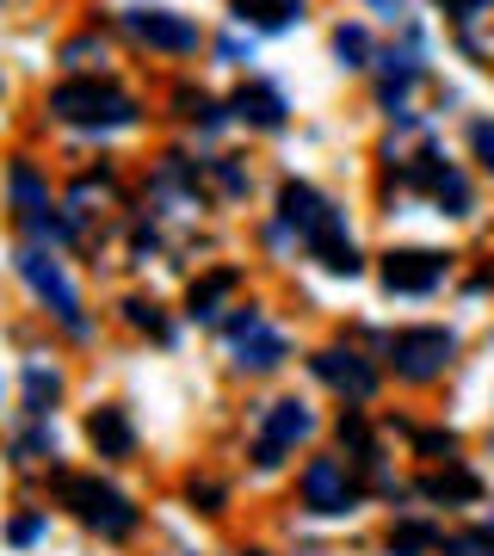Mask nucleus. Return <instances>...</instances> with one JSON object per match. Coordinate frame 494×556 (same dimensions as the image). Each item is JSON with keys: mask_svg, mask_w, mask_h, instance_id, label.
<instances>
[{"mask_svg": "<svg viewBox=\"0 0 494 556\" xmlns=\"http://www.w3.org/2000/svg\"><path fill=\"white\" fill-rule=\"evenodd\" d=\"M470 149L482 155V167L494 174V124H489V118H476V124H470Z\"/></svg>", "mask_w": 494, "mask_h": 556, "instance_id": "nucleus-26", "label": "nucleus"}, {"mask_svg": "<svg viewBox=\"0 0 494 556\" xmlns=\"http://www.w3.org/2000/svg\"><path fill=\"white\" fill-rule=\"evenodd\" d=\"M439 556H494V526H482V532H457L445 538V551Z\"/></svg>", "mask_w": 494, "mask_h": 556, "instance_id": "nucleus-25", "label": "nucleus"}, {"mask_svg": "<svg viewBox=\"0 0 494 556\" xmlns=\"http://www.w3.org/2000/svg\"><path fill=\"white\" fill-rule=\"evenodd\" d=\"M236 285H241L236 266H217L211 278H198V285H192V316H198V321H217V303L229 298Z\"/></svg>", "mask_w": 494, "mask_h": 556, "instance_id": "nucleus-19", "label": "nucleus"}, {"mask_svg": "<svg viewBox=\"0 0 494 556\" xmlns=\"http://www.w3.org/2000/svg\"><path fill=\"white\" fill-rule=\"evenodd\" d=\"M420 495L427 501H482V477L464 470V464H445L433 477H420Z\"/></svg>", "mask_w": 494, "mask_h": 556, "instance_id": "nucleus-15", "label": "nucleus"}, {"mask_svg": "<svg viewBox=\"0 0 494 556\" xmlns=\"http://www.w3.org/2000/svg\"><path fill=\"white\" fill-rule=\"evenodd\" d=\"M174 105H179V118L204 124V130H217V124H223V112H217V100H211V93H192V87H179Z\"/></svg>", "mask_w": 494, "mask_h": 556, "instance_id": "nucleus-22", "label": "nucleus"}, {"mask_svg": "<svg viewBox=\"0 0 494 556\" xmlns=\"http://www.w3.org/2000/svg\"><path fill=\"white\" fill-rule=\"evenodd\" d=\"M334 50H340V62H346V68H371V38H365V25H340Z\"/></svg>", "mask_w": 494, "mask_h": 556, "instance_id": "nucleus-23", "label": "nucleus"}, {"mask_svg": "<svg viewBox=\"0 0 494 556\" xmlns=\"http://www.w3.org/2000/svg\"><path fill=\"white\" fill-rule=\"evenodd\" d=\"M13 266H20V278L31 285V291H38L43 303H50V316H56L62 328H68V334H75V340L87 334V316H80V298H75V285L62 278V266H56V260L43 254V248H31V241H25Z\"/></svg>", "mask_w": 494, "mask_h": 556, "instance_id": "nucleus-4", "label": "nucleus"}, {"mask_svg": "<svg viewBox=\"0 0 494 556\" xmlns=\"http://www.w3.org/2000/svg\"><path fill=\"white\" fill-rule=\"evenodd\" d=\"M217 186L229 199H241V192H248V167H241V161H217Z\"/></svg>", "mask_w": 494, "mask_h": 556, "instance_id": "nucleus-27", "label": "nucleus"}, {"mask_svg": "<svg viewBox=\"0 0 494 556\" xmlns=\"http://www.w3.org/2000/svg\"><path fill=\"white\" fill-rule=\"evenodd\" d=\"M395 186H415V192H427V199L445 204L452 217H464V211H470V179L457 174L452 161H439V155L402 161V167H395Z\"/></svg>", "mask_w": 494, "mask_h": 556, "instance_id": "nucleus-6", "label": "nucleus"}, {"mask_svg": "<svg viewBox=\"0 0 494 556\" xmlns=\"http://www.w3.org/2000/svg\"><path fill=\"white\" fill-rule=\"evenodd\" d=\"M56 495H62V507H68L80 526H93V532H105V538H130V532H137V507H130L112 482H99V477H56Z\"/></svg>", "mask_w": 494, "mask_h": 556, "instance_id": "nucleus-3", "label": "nucleus"}, {"mask_svg": "<svg viewBox=\"0 0 494 556\" xmlns=\"http://www.w3.org/2000/svg\"><path fill=\"white\" fill-rule=\"evenodd\" d=\"M236 118H248V124H259V130H278L284 124V100H278V87H241L236 93Z\"/></svg>", "mask_w": 494, "mask_h": 556, "instance_id": "nucleus-16", "label": "nucleus"}, {"mask_svg": "<svg viewBox=\"0 0 494 556\" xmlns=\"http://www.w3.org/2000/svg\"><path fill=\"white\" fill-rule=\"evenodd\" d=\"M93 50H99V56H105V43H99V38H75V43H68V50H62V56H68V62H75V68H80V62L93 56Z\"/></svg>", "mask_w": 494, "mask_h": 556, "instance_id": "nucleus-33", "label": "nucleus"}, {"mask_svg": "<svg viewBox=\"0 0 494 556\" xmlns=\"http://www.w3.org/2000/svg\"><path fill=\"white\" fill-rule=\"evenodd\" d=\"M309 427H316V420H309V408H303V402H273V408H266V420H259L254 464H259V470H278L296 439H309Z\"/></svg>", "mask_w": 494, "mask_h": 556, "instance_id": "nucleus-8", "label": "nucleus"}, {"mask_svg": "<svg viewBox=\"0 0 494 556\" xmlns=\"http://www.w3.org/2000/svg\"><path fill=\"white\" fill-rule=\"evenodd\" d=\"M124 321H130V328H149L155 340H167V316H161L155 298H124Z\"/></svg>", "mask_w": 494, "mask_h": 556, "instance_id": "nucleus-24", "label": "nucleus"}, {"mask_svg": "<svg viewBox=\"0 0 494 556\" xmlns=\"http://www.w3.org/2000/svg\"><path fill=\"white\" fill-rule=\"evenodd\" d=\"M38 538H43V519H38V514H20V519H13V544H38Z\"/></svg>", "mask_w": 494, "mask_h": 556, "instance_id": "nucleus-29", "label": "nucleus"}, {"mask_svg": "<svg viewBox=\"0 0 494 556\" xmlns=\"http://www.w3.org/2000/svg\"><path fill=\"white\" fill-rule=\"evenodd\" d=\"M439 278H445V254H427V248L383 254V285L402 291V298H427V291H439Z\"/></svg>", "mask_w": 494, "mask_h": 556, "instance_id": "nucleus-10", "label": "nucleus"}, {"mask_svg": "<svg viewBox=\"0 0 494 556\" xmlns=\"http://www.w3.org/2000/svg\"><path fill=\"white\" fill-rule=\"evenodd\" d=\"M236 7L241 25H254V31H284V25L303 20V0H229Z\"/></svg>", "mask_w": 494, "mask_h": 556, "instance_id": "nucleus-14", "label": "nucleus"}, {"mask_svg": "<svg viewBox=\"0 0 494 556\" xmlns=\"http://www.w3.org/2000/svg\"><path fill=\"white\" fill-rule=\"evenodd\" d=\"M7 186H13V211H20V217H38V211H50V192H43V179H38V167H31V161H13Z\"/></svg>", "mask_w": 494, "mask_h": 556, "instance_id": "nucleus-18", "label": "nucleus"}, {"mask_svg": "<svg viewBox=\"0 0 494 556\" xmlns=\"http://www.w3.org/2000/svg\"><path fill=\"white\" fill-rule=\"evenodd\" d=\"M433 551H445V538H439V526H427V519H408V526L390 532V556H433Z\"/></svg>", "mask_w": 494, "mask_h": 556, "instance_id": "nucleus-20", "label": "nucleus"}, {"mask_svg": "<svg viewBox=\"0 0 494 556\" xmlns=\"http://www.w3.org/2000/svg\"><path fill=\"white\" fill-rule=\"evenodd\" d=\"M452 353H457V340L445 334V328H408V334L390 340L395 378H408V383H433L439 371L452 365Z\"/></svg>", "mask_w": 494, "mask_h": 556, "instance_id": "nucleus-5", "label": "nucleus"}, {"mask_svg": "<svg viewBox=\"0 0 494 556\" xmlns=\"http://www.w3.org/2000/svg\"><path fill=\"white\" fill-rule=\"evenodd\" d=\"M20 229L31 236V248H56V241H75V217H56V211H38V217H20Z\"/></svg>", "mask_w": 494, "mask_h": 556, "instance_id": "nucleus-21", "label": "nucleus"}, {"mask_svg": "<svg viewBox=\"0 0 494 556\" xmlns=\"http://www.w3.org/2000/svg\"><path fill=\"white\" fill-rule=\"evenodd\" d=\"M229 346H236L241 371H278V365L291 358L284 334H278V328H266V316H259V309H241V316L229 321Z\"/></svg>", "mask_w": 494, "mask_h": 556, "instance_id": "nucleus-7", "label": "nucleus"}, {"mask_svg": "<svg viewBox=\"0 0 494 556\" xmlns=\"http://www.w3.org/2000/svg\"><path fill=\"white\" fill-rule=\"evenodd\" d=\"M13 452H20V464H31L38 452H56V445H50V433H25L20 445H13Z\"/></svg>", "mask_w": 494, "mask_h": 556, "instance_id": "nucleus-30", "label": "nucleus"}, {"mask_svg": "<svg viewBox=\"0 0 494 556\" xmlns=\"http://www.w3.org/2000/svg\"><path fill=\"white\" fill-rule=\"evenodd\" d=\"M87 439H93L99 457H130V452H137V427H130V415H124V408H93Z\"/></svg>", "mask_w": 494, "mask_h": 556, "instance_id": "nucleus-13", "label": "nucleus"}, {"mask_svg": "<svg viewBox=\"0 0 494 556\" xmlns=\"http://www.w3.org/2000/svg\"><path fill=\"white\" fill-rule=\"evenodd\" d=\"M303 507H316V514H353L358 507V482L346 477L340 457H316L303 470Z\"/></svg>", "mask_w": 494, "mask_h": 556, "instance_id": "nucleus-9", "label": "nucleus"}, {"mask_svg": "<svg viewBox=\"0 0 494 556\" xmlns=\"http://www.w3.org/2000/svg\"><path fill=\"white\" fill-rule=\"evenodd\" d=\"M50 112L62 124H80V130H124L137 118V100L124 87H112V80H62L50 93Z\"/></svg>", "mask_w": 494, "mask_h": 556, "instance_id": "nucleus-2", "label": "nucleus"}, {"mask_svg": "<svg viewBox=\"0 0 494 556\" xmlns=\"http://www.w3.org/2000/svg\"><path fill=\"white\" fill-rule=\"evenodd\" d=\"M62 396V378L43 365V358H25V415H50V402Z\"/></svg>", "mask_w": 494, "mask_h": 556, "instance_id": "nucleus-17", "label": "nucleus"}, {"mask_svg": "<svg viewBox=\"0 0 494 556\" xmlns=\"http://www.w3.org/2000/svg\"><path fill=\"white\" fill-rule=\"evenodd\" d=\"M340 439H346V445H353L358 457H371V433H365V420H358V415L340 420Z\"/></svg>", "mask_w": 494, "mask_h": 556, "instance_id": "nucleus-28", "label": "nucleus"}, {"mask_svg": "<svg viewBox=\"0 0 494 556\" xmlns=\"http://www.w3.org/2000/svg\"><path fill=\"white\" fill-rule=\"evenodd\" d=\"M309 371H316L328 390H340L346 402H371V396H377V371H371L358 353H346V346H328V353H316V358H309Z\"/></svg>", "mask_w": 494, "mask_h": 556, "instance_id": "nucleus-11", "label": "nucleus"}, {"mask_svg": "<svg viewBox=\"0 0 494 556\" xmlns=\"http://www.w3.org/2000/svg\"><path fill=\"white\" fill-rule=\"evenodd\" d=\"M439 7H445V13H452V20H464V25H470L476 13H482V7H489V0H439Z\"/></svg>", "mask_w": 494, "mask_h": 556, "instance_id": "nucleus-32", "label": "nucleus"}, {"mask_svg": "<svg viewBox=\"0 0 494 556\" xmlns=\"http://www.w3.org/2000/svg\"><path fill=\"white\" fill-rule=\"evenodd\" d=\"M124 31L137 43H149V50H167V56H186V50H198V25L179 20V13H124Z\"/></svg>", "mask_w": 494, "mask_h": 556, "instance_id": "nucleus-12", "label": "nucleus"}, {"mask_svg": "<svg viewBox=\"0 0 494 556\" xmlns=\"http://www.w3.org/2000/svg\"><path fill=\"white\" fill-rule=\"evenodd\" d=\"M371 7H377V13H390V20L402 13V0H371Z\"/></svg>", "mask_w": 494, "mask_h": 556, "instance_id": "nucleus-34", "label": "nucleus"}, {"mask_svg": "<svg viewBox=\"0 0 494 556\" xmlns=\"http://www.w3.org/2000/svg\"><path fill=\"white\" fill-rule=\"evenodd\" d=\"M192 501L204 507V514H217V507H223V489H217V482H192Z\"/></svg>", "mask_w": 494, "mask_h": 556, "instance_id": "nucleus-31", "label": "nucleus"}, {"mask_svg": "<svg viewBox=\"0 0 494 556\" xmlns=\"http://www.w3.org/2000/svg\"><path fill=\"white\" fill-rule=\"evenodd\" d=\"M248 556H259V551H248Z\"/></svg>", "mask_w": 494, "mask_h": 556, "instance_id": "nucleus-35", "label": "nucleus"}, {"mask_svg": "<svg viewBox=\"0 0 494 556\" xmlns=\"http://www.w3.org/2000/svg\"><path fill=\"white\" fill-rule=\"evenodd\" d=\"M278 223L284 229H296V241L309 248V254L328 266V273H358V248L353 236H346V223H340V211L328 199H321L316 186H303V179H284V192H278Z\"/></svg>", "mask_w": 494, "mask_h": 556, "instance_id": "nucleus-1", "label": "nucleus"}]
</instances>
